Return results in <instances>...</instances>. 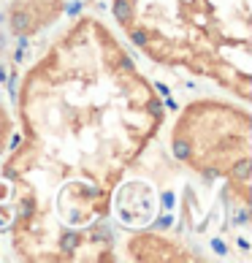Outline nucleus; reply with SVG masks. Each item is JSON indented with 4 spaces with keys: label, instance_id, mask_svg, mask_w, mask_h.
<instances>
[{
    "label": "nucleus",
    "instance_id": "obj_2",
    "mask_svg": "<svg viewBox=\"0 0 252 263\" xmlns=\"http://www.w3.org/2000/svg\"><path fill=\"white\" fill-rule=\"evenodd\" d=\"M109 11L149 63L252 101V0H109Z\"/></svg>",
    "mask_w": 252,
    "mask_h": 263
},
{
    "label": "nucleus",
    "instance_id": "obj_3",
    "mask_svg": "<svg viewBox=\"0 0 252 263\" xmlns=\"http://www.w3.org/2000/svg\"><path fill=\"white\" fill-rule=\"evenodd\" d=\"M168 147L173 160L198 182L222 187L236 217H249L252 114L247 103L236 98L187 101L171 122Z\"/></svg>",
    "mask_w": 252,
    "mask_h": 263
},
{
    "label": "nucleus",
    "instance_id": "obj_4",
    "mask_svg": "<svg viewBox=\"0 0 252 263\" xmlns=\"http://www.w3.org/2000/svg\"><path fill=\"white\" fill-rule=\"evenodd\" d=\"M120 258L135 263H187V260H206L201 252L182 241L179 236L154 228H133L122 241Z\"/></svg>",
    "mask_w": 252,
    "mask_h": 263
},
{
    "label": "nucleus",
    "instance_id": "obj_6",
    "mask_svg": "<svg viewBox=\"0 0 252 263\" xmlns=\"http://www.w3.org/2000/svg\"><path fill=\"white\" fill-rule=\"evenodd\" d=\"M11 136H14V114L8 109L6 98L0 95V160H3L8 144H11Z\"/></svg>",
    "mask_w": 252,
    "mask_h": 263
},
{
    "label": "nucleus",
    "instance_id": "obj_5",
    "mask_svg": "<svg viewBox=\"0 0 252 263\" xmlns=\"http://www.w3.org/2000/svg\"><path fill=\"white\" fill-rule=\"evenodd\" d=\"M65 0H14L8 8V25L14 35H35L46 30L63 14Z\"/></svg>",
    "mask_w": 252,
    "mask_h": 263
},
{
    "label": "nucleus",
    "instance_id": "obj_1",
    "mask_svg": "<svg viewBox=\"0 0 252 263\" xmlns=\"http://www.w3.org/2000/svg\"><path fill=\"white\" fill-rule=\"evenodd\" d=\"M166 125V101L95 14L71 19L16 87L0 160V228L25 263L120 260L109 220L125 177Z\"/></svg>",
    "mask_w": 252,
    "mask_h": 263
}]
</instances>
